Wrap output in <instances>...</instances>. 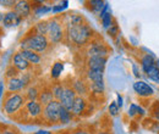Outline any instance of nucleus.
Segmentation results:
<instances>
[{
    "mask_svg": "<svg viewBox=\"0 0 159 134\" xmlns=\"http://www.w3.org/2000/svg\"><path fill=\"white\" fill-rule=\"evenodd\" d=\"M67 34L70 39H72L76 44H84L91 37V29L88 28V26L83 23L81 24L70 23L67 26Z\"/></svg>",
    "mask_w": 159,
    "mask_h": 134,
    "instance_id": "nucleus-1",
    "label": "nucleus"
},
{
    "mask_svg": "<svg viewBox=\"0 0 159 134\" xmlns=\"http://www.w3.org/2000/svg\"><path fill=\"white\" fill-rule=\"evenodd\" d=\"M22 46L25 48L23 50H32L34 53H42L48 46V39H47L45 36L37 33V34L26 39L23 41Z\"/></svg>",
    "mask_w": 159,
    "mask_h": 134,
    "instance_id": "nucleus-2",
    "label": "nucleus"
},
{
    "mask_svg": "<svg viewBox=\"0 0 159 134\" xmlns=\"http://www.w3.org/2000/svg\"><path fill=\"white\" fill-rule=\"evenodd\" d=\"M61 104L58 100H53L52 102H49L48 105H45L44 107V117L52 122V123H55V122H60V112H61Z\"/></svg>",
    "mask_w": 159,
    "mask_h": 134,
    "instance_id": "nucleus-3",
    "label": "nucleus"
},
{
    "mask_svg": "<svg viewBox=\"0 0 159 134\" xmlns=\"http://www.w3.org/2000/svg\"><path fill=\"white\" fill-rule=\"evenodd\" d=\"M25 102V97L20 94H14L11 95L6 101H5V105H4V110L6 114H14L15 111H17L21 106L23 105Z\"/></svg>",
    "mask_w": 159,
    "mask_h": 134,
    "instance_id": "nucleus-4",
    "label": "nucleus"
},
{
    "mask_svg": "<svg viewBox=\"0 0 159 134\" xmlns=\"http://www.w3.org/2000/svg\"><path fill=\"white\" fill-rule=\"evenodd\" d=\"M75 99H76V92L74 89H71V88H66V89H64V93H62L61 99L59 101L64 109H66L67 111L71 112L74 102H75Z\"/></svg>",
    "mask_w": 159,
    "mask_h": 134,
    "instance_id": "nucleus-5",
    "label": "nucleus"
},
{
    "mask_svg": "<svg viewBox=\"0 0 159 134\" xmlns=\"http://www.w3.org/2000/svg\"><path fill=\"white\" fill-rule=\"evenodd\" d=\"M49 39L53 41V43H59L60 40L62 39V29L60 27L59 22L55 21V19H52L48 24V33Z\"/></svg>",
    "mask_w": 159,
    "mask_h": 134,
    "instance_id": "nucleus-6",
    "label": "nucleus"
},
{
    "mask_svg": "<svg viewBox=\"0 0 159 134\" xmlns=\"http://www.w3.org/2000/svg\"><path fill=\"white\" fill-rule=\"evenodd\" d=\"M88 54L91 58H105V55L108 54V49L104 44H99V43H94L91 45Z\"/></svg>",
    "mask_w": 159,
    "mask_h": 134,
    "instance_id": "nucleus-7",
    "label": "nucleus"
},
{
    "mask_svg": "<svg viewBox=\"0 0 159 134\" xmlns=\"http://www.w3.org/2000/svg\"><path fill=\"white\" fill-rule=\"evenodd\" d=\"M134 89L139 96H143V97L153 95V89L144 82H136L134 84Z\"/></svg>",
    "mask_w": 159,
    "mask_h": 134,
    "instance_id": "nucleus-8",
    "label": "nucleus"
},
{
    "mask_svg": "<svg viewBox=\"0 0 159 134\" xmlns=\"http://www.w3.org/2000/svg\"><path fill=\"white\" fill-rule=\"evenodd\" d=\"M107 63V58H89L88 60V67L89 70H94V71H104Z\"/></svg>",
    "mask_w": 159,
    "mask_h": 134,
    "instance_id": "nucleus-9",
    "label": "nucleus"
},
{
    "mask_svg": "<svg viewBox=\"0 0 159 134\" xmlns=\"http://www.w3.org/2000/svg\"><path fill=\"white\" fill-rule=\"evenodd\" d=\"M20 21H21V17L15 11H10V12H7V14L4 15L2 23H4L5 27H12V26H17L20 23Z\"/></svg>",
    "mask_w": 159,
    "mask_h": 134,
    "instance_id": "nucleus-10",
    "label": "nucleus"
},
{
    "mask_svg": "<svg viewBox=\"0 0 159 134\" xmlns=\"http://www.w3.org/2000/svg\"><path fill=\"white\" fill-rule=\"evenodd\" d=\"M15 12L20 17H27L31 14V5L27 1H19L15 5Z\"/></svg>",
    "mask_w": 159,
    "mask_h": 134,
    "instance_id": "nucleus-11",
    "label": "nucleus"
},
{
    "mask_svg": "<svg viewBox=\"0 0 159 134\" xmlns=\"http://www.w3.org/2000/svg\"><path fill=\"white\" fill-rule=\"evenodd\" d=\"M12 62H14V67L17 68V70H20V71L27 70L28 66H30V62L22 56L21 53L15 54V56H14V58H12Z\"/></svg>",
    "mask_w": 159,
    "mask_h": 134,
    "instance_id": "nucleus-12",
    "label": "nucleus"
},
{
    "mask_svg": "<svg viewBox=\"0 0 159 134\" xmlns=\"http://www.w3.org/2000/svg\"><path fill=\"white\" fill-rule=\"evenodd\" d=\"M25 80L20 79V78H10L9 79V83H7V89L10 92H20L25 88Z\"/></svg>",
    "mask_w": 159,
    "mask_h": 134,
    "instance_id": "nucleus-13",
    "label": "nucleus"
},
{
    "mask_svg": "<svg viewBox=\"0 0 159 134\" xmlns=\"http://www.w3.org/2000/svg\"><path fill=\"white\" fill-rule=\"evenodd\" d=\"M27 112L30 114V116L32 117H37L42 114V107H40V104L37 102V101H28L27 105Z\"/></svg>",
    "mask_w": 159,
    "mask_h": 134,
    "instance_id": "nucleus-14",
    "label": "nucleus"
},
{
    "mask_svg": "<svg viewBox=\"0 0 159 134\" xmlns=\"http://www.w3.org/2000/svg\"><path fill=\"white\" fill-rule=\"evenodd\" d=\"M84 107H86V101H84V99L79 96V97L75 99V102H74V106H72L71 112H72L74 115H81V114L84 111Z\"/></svg>",
    "mask_w": 159,
    "mask_h": 134,
    "instance_id": "nucleus-15",
    "label": "nucleus"
},
{
    "mask_svg": "<svg viewBox=\"0 0 159 134\" xmlns=\"http://www.w3.org/2000/svg\"><path fill=\"white\" fill-rule=\"evenodd\" d=\"M21 54L30 63H39L40 62V56L32 50H22Z\"/></svg>",
    "mask_w": 159,
    "mask_h": 134,
    "instance_id": "nucleus-16",
    "label": "nucleus"
},
{
    "mask_svg": "<svg viewBox=\"0 0 159 134\" xmlns=\"http://www.w3.org/2000/svg\"><path fill=\"white\" fill-rule=\"evenodd\" d=\"M38 97H39V100L42 104L48 105L49 102L53 101V92H52V90H44L42 94H39Z\"/></svg>",
    "mask_w": 159,
    "mask_h": 134,
    "instance_id": "nucleus-17",
    "label": "nucleus"
},
{
    "mask_svg": "<svg viewBox=\"0 0 159 134\" xmlns=\"http://www.w3.org/2000/svg\"><path fill=\"white\" fill-rule=\"evenodd\" d=\"M153 65H156V62H154V58H152L151 55H146L144 58H142V68H143L144 72H147Z\"/></svg>",
    "mask_w": 159,
    "mask_h": 134,
    "instance_id": "nucleus-18",
    "label": "nucleus"
},
{
    "mask_svg": "<svg viewBox=\"0 0 159 134\" xmlns=\"http://www.w3.org/2000/svg\"><path fill=\"white\" fill-rule=\"evenodd\" d=\"M146 73H147V76L149 77L151 79H153L156 82H159V67L157 66V63L153 65Z\"/></svg>",
    "mask_w": 159,
    "mask_h": 134,
    "instance_id": "nucleus-19",
    "label": "nucleus"
},
{
    "mask_svg": "<svg viewBox=\"0 0 159 134\" xmlns=\"http://www.w3.org/2000/svg\"><path fill=\"white\" fill-rule=\"evenodd\" d=\"M88 78L92 82H103V72L94 71V70H88Z\"/></svg>",
    "mask_w": 159,
    "mask_h": 134,
    "instance_id": "nucleus-20",
    "label": "nucleus"
},
{
    "mask_svg": "<svg viewBox=\"0 0 159 134\" xmlns=\"http://www.w3.org/2000/svg\"><path fill=\"white\" fill-rule=\"evenodd\" d=\"M62 70H64V65L61 62H55L54 66L52 67V77L53 78H58L61 75Z\"/></svg>",
    "mask_w": 159,
    "mask_h": 134,
    "instance_id": "nucleus-21",
    "label": "nucleus"
},
{
    "mask_svg": "<svg viewBox=\"0 0 159 134\" xmlns=\"http://www.w3.org/2000/svg\"><path fill=\"white\" fill-rule=\"evenodd\" d=\"M71 121V112L67 111L66 109L61 107V112H60V122L61 123H69Z\"/></svg>",
    "mask_w": 159,
    "mask_h": 134,
    "instance_id": "nucleus-22",
    "label": "nucleus"
},
{
    "mask_svg": "<svg viewBox=\"0 0 159 134\" xmlns=\"http://www.w3.org/2000/svg\"><path fill=\"white\" fill-rule=\"evenodd\" d=\"M48 24H49V22H47V21H43V22H39L38 24H37V31H38V34H47L48 33Z\"/></svg>",
    "mask_w": 159,
    "mask_h": 134,
    "instance_id": "nucleus-23",
    "label": "nucleus"
},
{
    "mask_svg": "<svg viewBox=\"0 0 159 134\" xmlns=\"http://www.w3.org/2000/svg\"><path fill=\"white\" fill-rule=\"evenodd\" d=\"M52 92H53V96L59 101L60 99H61V95H62V93H64V88L61 87V84H58V85H55V87H53V89H52Z\"/></svg>",
    "mask_w": 159,
    "mask_h": 134,
    "instance_id": "nucleus-24",
    "label": "nucleus"
},
{
    "mask_svg": "<svg viewBox=\"0 0 159 134\" xmlns=\"http://www.w3.org/2000/svg\"><path fill=\"white\" fill-rule=\"evenodd\" d=\"M91 89L94 93H103V90H104V83L103 82H92Z\"/></svg>",
    "mask_w": 159,
    "mask_h": 134,
    "instance_id": "nucleus-25",
    "label": "nucleus"
},
{
    "mask_svg": "<svg viewBox=\"0 0 159 134\" xmlns=\"http://www.w3.org/2000/svg\"><path fill=\"white\" fill-rule=\"evenodd\" d=\"M100 19H102L103 26H104L105 28H108L109 26H111V24H110V23H111V15H110V12H105L104 15L100 16Z\"/></svg>",
    "mask_w": 159,
    "mask_h": 134,
    "instance_id": "nucleus-26",
    "label": "nucleus"
},
{
    "mask_svg": "<svg viewBox=\"0 0 159 134\" xmlns=\"http://www.w3.org/2000/svg\"><path fill=\"white\" fill-rule=\"evenodd\" d=\"M74 90H75L76 93H79V94H86V92H87V89H86L83 82H76V83H75V89H74Z\"/></svg>",
    "mask_w": 159,
    "mask_h": 134,
    "instance_id": "nucleus-27",
    "label": "nucleus"
},
{
    "mask_svg": "<svg viewBox=\"0 0 159 134\" xmlns=\"http://www.w3.org/2000/svg\"><path fill=\"white\" fill-rule=\"evenodd\" d=\"M38 96H39V94H38V92H37L36 88H31V89H28L27 97L30 99V101H36V99H37Z\"/></svg>",
    "mask_w": 159,
    "mask_h": 134,
    "instance_id": "nucleus-28",
    "label": "nucleus"
},
{
    "mask_svg": "<svg viewBox=\"0 0 159 134\" xmlns=\"http://www.w3.org/2000/svg\"><path fill=\"white\" fill-rule=\"evenodd\" d=\"M91 5H92V9L93 10H96V11H99L100 9H104V6L107 5V4H104L103 1H91Z\"/></svg>",
    "mask_w": 159,
    "mask_h": 134,
    "instance_id": "nucleus-29",
    "label": "nucleus"
},
{
    "mask_svg": "<svg viewBox=\"0 0 159 134\" xmlns=\"http://www.w3.org/2000/svg\"><path fill=\"white\" fill-rule=\"evenodd\" d=\"M129 114H130V116H134L136 114H143V110L139 109V106H136V105H131L130 110H129Z\"/></svg>",
    "mask_w": 159,
    "mask_h": 134,
    "instance_id": "nucleus-30",
    "label": "nucleus"
},
{
    "mask_svg": "<svg viewBox=\"0 0 159 134\" xmlns=\"http://www.w3.org/2000/svg\"><path fill=\"white\" fill-rule=\"evenodd\" d=\"M17 73H19L17 68H15V67H9L7 71H6V76L10 77V78H16Z\"/></svg>",
    "mask_w": 159,
    "mask_h": 134,
    "instance_id": "nucleus-31",
    "label": "nucleus"
},
{
    "mask_svg": "<svg viewBox=\"0 0 159 134\" xmlns=\"http://www.w3.org/2000/svg\"><path fill=\"white\" fill-rule=\"evenodd\" d=\"M109 112H110V115H111V116H116V115H118V112H119V107H118V104H115V102L110 104V106H109Z\"/></svg>",
    "mask_w": 159,
    "mask_h": 134,
    "instance_id": "nucleus-32",
    "label": "nucleus"
},
{
    "mask_svg": "<svg viewBox=\"0 0 159 134\" xmlns=\"http://www.w3.org/2000/svg\"><path fill=\"white\" fill-rule=\"evenodd\" d=\"M52 9L50 7H45V6H39V9L36 11V14L37 15H40V14H45V12H48V11H50Z\"/></svg>",
    "mask_w": 159,
    "mask_h": 134,
    "instance_id": "nucleus-33",
    "label": "nucleus"
},
{
    "mask_svg": "<svg viewBox=\"0 0 159 134\" xmlns=\"http://www.w3.org/2000/svg\"><path fill=\"white\" fill-rule=\"evenodd\" d=\"M62 4H64L62 6H61V5H60V6H54V7H53V11H54V12H57V11H61L62 9H65V7L67 6V1H64Z\"/></svg>",
    "mask_w": 159,
    "mask_h": 134,
    "instance_id": "nucleus-34",
    "label": "nucleus"
},
{
    "mask_svg": "<svg viewBox=\"0 0 159 134\" xmlns=\"http://www.w3.org/2000/svg\"><path fill=\"white\" fill-rule=\"evenodd\" d=\"M109 33H110L111 36H115V34L118 33V27H116V26H113L111 28H109Z\"/></svg>",
    "mask_w": 159,
    "mask_h": 134,
    "instance_id": "nucleus-35",
    "label": "nucleus"
},
{
    "mask_svg": "<svg viewBox=\"0 0 159 134\" xmlns=\"http://www.w3.org/2000/svg\"><path fill=\"white\" fill-rule=\"evenodd\" d=\"M0 2H1V4H4L5 6H10V5H14V4H15L14 1H0Z\"/></svg>",
    "mask_w": 159,
    "mask_h": 134,
    "instance_id": "nucleus-36",
    "label": "nucleus"
},
{
    "mask_svg": "<svg viewBox=\"0 0 159 134\" xmlns=\"http://www.w3.org/2000/svg\"><path fill=\"white\" fill-rule=\"evenodd\" d=\"M2 93H4V83L0 82V96L2 95Z\"/></svg>",
    "mask_w": 159,
    "mask_h": 134,
    "instance_id": "nucleus-37",
    "label": "nucleus"
},
{
    "mask_svg": "<svg viewBox=\"0 0 159 134\" xmlns=\"http://www.w3.org/2000/svg\"><path fill=\"white\" fill-rule=\"evenodd\" d=\"M74 134H89L88 132H86V131H82V129H80V131H76Z\"/></svg>",
    "mask_w": 159,
    "mask_h": 134,
    "instance_id": "nucleus-38",
    "label": "nucleus"
},
{
    "mask_svg": "<svg viewBox=\"0 0 159 134\" xmlns=\"http://www.w3.org/2000/svg\"><path fill=\"white\" fill-rule=\"evenodd\" d=\"M121 105H122V99H121V96L118 95V106L121 107Z\"/></svg>",
    "mask_w": 159,
    "mask_h": 134,
    "instance_id": "nucleus-39",
    "label": "nucleus"
},
{
    "mask_svg": "<svg viewBox=\"0 0 159 134\" xmlns=\"http://www.w3.org/2000/svg\"><path fill=\"white\" fill-rule=\"evenodd\" d=\"M38 134H52L50 132H47V131H39V132H37Z\"/></svg>",
    "mask_w": 159,
    "mask_h": 134,
    "instance_id": "nucleus-40",
    "label": "nucleus"
},
{
    "mask_svg": "<svg viewBox=\"0 0 159 134\" xmlns=\"http://www.w3.org/2000/svg\"><path fill=\"white\" fill-rule=\"evenodd\" d=\"M2 134H15V133H14V132H11V131H5Z\"/></svg>",
    "mask_w": 159,
    "mask_h": 134,
    "instance_id": "nucleus-41",
    "label": "nucleus"
},
{
    "mask_svg": "<svg viewBox=\"0 0 159 134\" xmlns=\"http://www.w3.org/2000/svg\"><path fill=\"white\" fill-rule=\"evenodd\" d=\"M2 21H4V15L0 12V22H2Z\"/></svg>",
    "mask_w": 159,
    "mask_h": 134,
    "instance_id": "nucleus-42",
    "label": "nucleus"
},
{
    "mask_svg": "<svg viewBox=\"0 0 159 134\" xmlns=\"http://www.w3.org/2000/svg\"><path fill=\"white\" fill-rule=\"evenodd\" d=\"M98 134H109V133H107V132H99Z\"/></svg>",
    "mask_w": 159,
    "mask_h": 134,
    "instance_id": "nucleus-43",
    "label": "nucleus"
},
{
    "mask_svg": "<svg viewBox=\"0 0 159 134\" xmlns=\"http://www.w3.org/2000/svg\"><path fill=\"white\" fill-rule=\"evenodd\" d=\"M33 134H38V133H33Z\"/></svg>",
    "mask_w": 159,
    "mask_h": 134,
    "instance_id": "nucleus-44",
    "label": "nucleus"
},
{
    "mask_svg": "<svg viewBox=\"0 0 159 134\" xmlns=\"http://www.w3.org/2000/svg\"><path fill=\"white\" fill-rule=\"evenodd\" d=\"M0 134H1V133H0Z\"/></svg>",
    "mask_w": 159,
    "mask_h": 134,
    "instance_id": "nucleus-45",
    "label": "nucleus"
}]
</instances>
